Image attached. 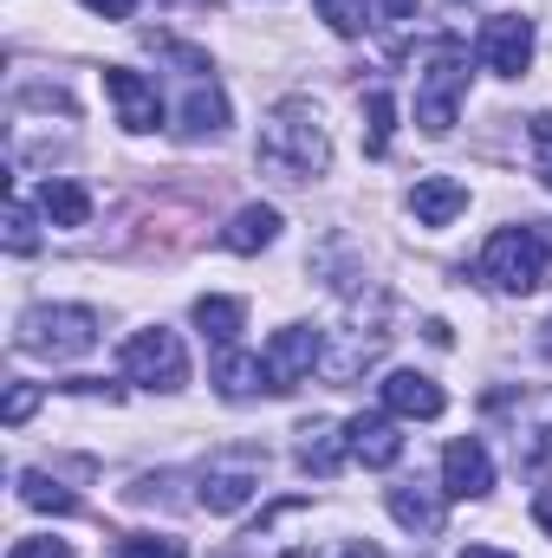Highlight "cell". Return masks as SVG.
<instances>
[{"mask_svg": "<svg viewBox=\"0 0 552 558\" xmlns=\"http://www.w3.org/2000/svg\"><path fill=\"white\" fill-rule=\"evenodd\" d=\"M261 162L279 182H312V175L332 169V137H325V124H319V111L305 98L274 105V118L261 124Z\"/></svg>", "mask_w": 552, "mask_h": 558, "instance_id": "obj_1", "label": "cell"}, {"mask_svg": "<svg viewBox=\"0 0 552 558\" xmlns=\"http://www.w3.org/2000/svg\"><path fill=\"white\" fill-rule=\"evenodd\" d=\"M468 92V46L461 39H435L422 52V92H416V124L429 137H448L455 131V105Z\"/></svg>", "mask_w": 552, "mask_h": 558, "instance_id": "obj_2", "label": "cell"}, {"mask_svg": "<svg viewBox=\"0 0 552 558\" xmlns=\"http://www.w3.org/2000/svg\"><path fill=\"white\" fill-rule=\"evenodd\" d=\"M552 267V241L540 228H501L488 247H481V279L494 292H540Z\"/></svg>", "mask_w": 552, "mask_h": 558, "instance_id": "obj_3", "label": "cell"}, {"mask_svg": "<svg viewBox=\"0 0 552 558\" xmlns=\"http://www.w3.org/2000/svg\"><path fill=\"white\" fill-rule=\"evenodd\" d=\"M20 351H39V357H85L98 344V312L92 305H33L13 331Z\"/></svg>", "mask_w": 552, "mask_h": 558, "instance_id": "obj_4", "label": "cell"}, {"mask_svg": "<svg viewBox=\"0 0 552 558\" xmlns=\"http://www.w3.org/2000/svg\"><path fill=\"white\" fill-rule=\"evenodd\" d=\"M118 364H124V377L143 384V390H182V384H189V351H182V338L163 331V325L131 331L124 351H118Z\"/></svg>", "mask_w": 552, "mask_h": 558, "instance_id": "obj_5", "label": "cell"}, {"mask_svg": "<svg viewBox=\"0 0 552 558\" xmlns=\"http://www.w3.org/2000/svg\"><path fill=\"white\" fill-rule=\"evenodd\" d=\"M475 59H481L494 78H520V72L533 65V20H527V13H494V20H481Z\"/></svg>", "mask_w": 552, "mask_h": 558, "instance_id": "obj_6", "label": "cell"}, {"mask_svg": "<svg viewBox=\"0 0 552 558\" xmlns=\"http://www.w3.org/2000/svg\"><path fill=\"white\" fill-rule=\"evenodd\" d=\"M319 357H325V331H312V325L274 331V344H267V377H274V390H299Z\"/></svg>", "mask_w": 552, "mask_h": 558, "instance_id": "obj_7", "label": "cell"}, {"mask_svg": "<svg viewBox=\"0 0 552 558\" xmlns=\"http://www.w3.org/2000/svg\"><path fill=\"white\" fill-rule=\"evenodd\" d=\"M442 494H448V500H481V494H494V454H488L475 435H461V441L442 448Z\"/></svg>", "mask_w": 552, "mask_h": 558, "instance_id": "obj_8", "label": "cell"}, {"mask_svg": "<svg viewBox=\"0 0 552 558\" xmlns=\"http://www.w3.org/2000/svg\"><path fill=\"white\" fill-rule=\"evenodd\" d=\"M261 494V461L254 454H241V461H215V468H202V507L208 513H241L248 500Z\"/></svg>", "mask_w": 552, "mask_h": 558, "instance_id": "obj_9", "label": "cell"}, {"mask_svg": "<svg viewBox=\"0 0 552 558\" xmlns=\"http://www.w3.org/2000/svg\"><path fill=\"white\" fill-rule=\"evenodd\" d=\"M105 98L118 105V124L124 131H156L163 124V98H156V85L131 72V65H105Z\"/></svg>", "mask_w": 552, "mask_h": 558, "instance_id": "obj_10", "label": "cell"}, {"mask_svg": "<svg viewBox=\"0 0 552 558\" xmlns=\"http://www.w3.org/2000/svg\"><path fill=\"white\" fill-rule=\"evenodd\" d=\"M345 441H351V461H364V468H397L404 461V435H397V416L391 410L351 416L345 422Z\"/></svg>", "mask_w": 552, "mask_h": 558, "instance_id": "obj_11", "label": "cell"}, {"mask_svg": "<svg viewBox=\"0 0 552 558\" xmlns=\"http://www.w3.org/2000/svg\"><path fill=\"white\" fill-rule=\"evenodd\" d=\"M384 410L404 416V422H435L448 410V397H442V384L422 377V371H391V377H384Z\"/></svg>", "mask_w": 552, "mask_h": 558, "instance_id": "obj_12", "label": "cell"}, {"mask_svg": "<svg viewBox=\"0 0 552 558\" xmlns=\"http://www.w3.org/2000/svg\"><path fill=\"white\" fill-rule=\"evenodd\" d=\"M410 215L416 228H448L455 215H468V189L455 175H422L410 189Z\"/></svg>", "mask_w": 552, "mask_h": 558, "instance_id": "obj_13", "label": "cell"}, {"mask_svg": "<svg viewBox=\"0 0 552 558\" xmlns=\"http://www.w3.org/2000/svg\"><path fill=\"white\" fill-rule=\"evenodd\" d=\"M215 390H221L228 403H248V397L274 390V377H267V357H254V351H235V344H221V357H215Z\"/></svg>", "mask_w": 552, "mask_h": 558, "instance_id": "obj_14", "label": "cell"}, {"mask_svg": "<svg viewBox=\"0 0 552 558\" xmlns=\"http://www.w3.org/2000/svg\"><path fill=\"white\" fill-rule=\"evenodd\" d=\"M39 215H46L52 228H85V221H92V189L72 182V175H46V182H39Z\"/></svg>", "mask_w": 552, "mask_h": 558, "instance_id": "obj_15", "label": "cell"}, {"mask_svg": "<svg viewBox=\"0 0 552 558\" xmlns=\"http://www.w3.org/2000/svg\"><path fill=\"white\" fill-rule=\"evenodd\" d=\"M279 241V208H267V202H248L228 228H221V247L228 254H261V247H274Z\"/></svg>", "mask_w": 552, "mask_h": 558, "instance_id": "obj_16", "label": "cell"}, {"mask_svg": "<svg viewBox=\"0 0 552 558\" xmlns=\"http://www.w3.org/2000/svg\"><path fill=\"white\" fill-rule=\"evenodd\" d=\"M299 435H305V441H299V468H305V474H338V468L351 461V441H345L338 422H305Z\"/></svg>", "mask_w": 552, "mask_h": 558, "instance_id": "obj_17", "label": "cell"}, {"mask_svg": "<svg viewBox=\"0 0 552 558\" xmlns=\"http://www.w3.org/2000/svg\"><path fill=\"white\" fill-rule=\"evenodd\" d=\"M228 131V92L221 85H195L182 105V137H221Z\"/></svg>", "mask_w": 552, "mask_h": 558, "instance_id": "obj_18", "label": "cell"}, {"mask_svg": "<svg viewBox=\"0 0 552 558\" xmlns=\"http://www.w3.org/2000/svg\"><path fill=\"white\" fill-rule=\"evenodd\" d=\"M195 325H202L215 344H235V338H241V325H248V305H241V299L208 292V299H195Z\"/></svg>", "mask_w": 552, "mask_h": 558, "instance_id": "obj_19", "label": "cell"}, {"mask_svg": "<svg viewBox=\"0 0 552 558\" xmlns=\"http://www.w3.org/2000/svg\"><path fill=\"white\" fill-rule=\"evenodd\" d=\"M391 520L410 533H442V500H429L422 487H391Z\"/></svg>", "mask_w": 552, "mask_h": 558, "instance_id": "obj_20", "label": "cell"}, {"mask_svg": "<svg viewBox=\"0 0 552 558\" xmlns=\"http://www.w3.org/2000/svg\"><path fill=\"white\" fill-rule=\"evenodd\" d=\"M364 118H371L364 149H371V156H384V149H391V131H397V98H391V92H371V98H364Z\"/></svg>", "mask_w": 552, "mask_h": 558, "instance_id": "obj_21", "label": "cell"}, {"mask_svg": "<svg viewBox=\"0 0 552 558\" xmlns=\"http://www.w3.org/2000/svg\"><path fill=\"white\" fill-rule=\"evenodd\" d=\"M20 500H26V507H39V513H72V507H79L59 481H46V474H33V468L20 474Z\"/></svg>", "mask_w": 552, "mask_h": 558, "instance_id": "obj_22", "label": "cell"}, {"mask_svg": "<svg viewBox=\"0 0 552 558\" xmlns=\"http://www.w3.org/2000/svg\"><path fill=\"white\" fill-rule=\"evenodd\" d=\"M0 241H7V254H33V247H39V228H33V208H26V202H7Z\"/></svg>", "mask_w": 552, "mask_h": 558, "instance_id": "obj_23", "label": "cell"}, {"mask_svg": "<svg viewBox=\"0 0 552 558\" xmlns=\"http://www.w3.org/2000/svg\"><path fill=\"white\" fill-rule=\"evenodd\" d=\"M319 20H332V33L358 39L371 26V0H319Z\"/></svg>", "mask_w": 552, "mask_h": 558, "instance_id": "obj_24", "label": "cell"}, {"mask_svg": "<svg viewBox=\"0 0 552 558\" xmlns=\"http://www.w3.org/2000/svg\"><path fill=\"white\" fill-rule=\"evenodd\" d=\"M118 553L124 558H189L182 553V539H169V533H124Z\"/></svg>", "mask_w": 552, "mask_h": 558, "instance_id": "obj_25", "label": "cell"}, {"mask_svg": "<svg viewBox=\"0 0 552 558\" xmlns=\"http://www.w3.org/2000/svg\"><path fill=\"white\" fill-rule=\"evenodd\" d=\"M39 397H46L39 384H13V390H7V403H0V422H7V428H20V422L39 410Z\"/></svg>", "mask_w": 552, "mask_h": 558, "instance_id": "obj_26", "label": "cell"}, {"mask_svg": "<svg viewBox=\"0 0 552 558\" xmlns=\"http://www.w3.org/2000/svg\"><path fill=\"white\" fill-rule=\"evenodd\" d=\"M527 137H533V169H540V182L552 189V118H533Z\"/></svg>", "mask_w": 552, "mask_h": 558, "instance_id": "obj_27", "label": "cell"}, {"mask_svg": "<svg viewBox=\"0 0 552 558\" xmlns=\"http://www.w3.org/2000/svg\"><path fill=\"white\" fill-rule=\"evenodd\" d=\"M7 558H72V546L65 539H13Z\"/></svg>", "mask_w": 552, "mask_h": 558, "instance_id": "obj_28", "label": "cell"}, {"mask_svg": "<svg viewBox=\"0 0 552 558\" xmlns=\"http://www.w3.org/2000/svg\"><path fill=\"white\" fill-rule=\"evenodd\" d=\"M92 13H105V20H131L137 13V0H85Z\"/></svg>", "mask_w": 552, "mask_h": 558, "instance_id": "obj_29", "label": "cell"}, {"mask_svg": "<svg viewBox=\"0 0 552 558\" xmlns=\"http://www.w3.org/2000/svg\"><path fill=\"white\" fill-rule=\"evenodd\" d=\"M533 520H540V533L552 539V494H540V500H533Z\"/></svg>", "mask_w": 552, "mask_h": 558, "instance_id": "obj_30", "label": "cell"}, {"mask_svg": "<svg viewBox=\"0 0 552 558\" xmlns=\"http://www.w3.org/2000/svg\"><path fill=\"white\" fill-rule=\"evenodd\" d=\"M384 13H397V20H410V13H416V0H384Z\"/></svg>", "mask_w": 552, "mask_h": 558, "instance_id": "obj_31", "label": "cell"}, {"mask_svg": "<svg viewBox=\"0 0 552 558\" xmlns=\"http://www.w3.org/2000/svg\"><path fill=\"white\" fill-rule=\"evenodd\" d=\"M461 558H514V553H501V546H468Z\"/></svg>", "mask_w": 552, "mask_h": 558, "instance_id": "obj_32", "label": "cell"}, {"mask_svg": "<svg viewBox=\"0 0 552 558\" xmlns=\"http://www.w3.org/2000/svg\"><path fill=\"white\" fill-rule=\"evenodd\" d=\"M345 558H377V553H371V546H351V553H345Z\"/></svg>", "mask_w": 552, "mask_h": 558, "instance_id": "obj_33", "label": "cell"}, {"mask_svg": "<svg viewBox=\"0 0 552 558\" xmlns=\"http://www.w3.org/2000/svg\"><path fill=\"white\" fill-rule=\"evenodd\" d=\"M540 351H547V357H552V325H547V338H540Z\"/></svg>", "mask_w": 552, "mask_h": 558, "instance_id": "obj_34", "label": "cell"}, {"mask_svg": "<svg viewBox=\"0 0 552 558\" xmlns=\"http://www.w3.org/2000/svg\"><path fill=\"white\" fill-rule=\"evenodd\" d=\"M455 7H461V0H455Z\"/></svg>", "mask_w": 552, "mask_h": 558, "instance_id": "obj_35", "label": "cell"}]
</instances>
